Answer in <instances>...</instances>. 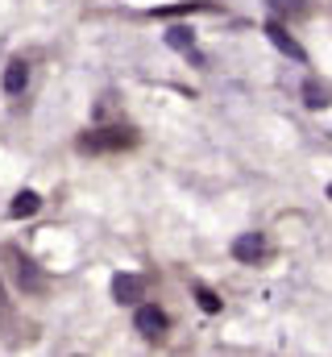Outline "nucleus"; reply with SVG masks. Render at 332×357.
Masks as SVG:
<instances>
[{"mask_svg":"<svg viewBox=\"0 0 332 357\" xmlns=\"http://www.w3.org/2000/svg\"><path fill=\"white\" fill-rule=\"evenodd\" d=\"M270 4H274V8H299L303 0H270Z\"/></svg>","mask_w":332,"mask_h":357,"instance_id":"nucleus-12","label":"nucleus"},{"mask_svg":"<svg viewBox=\"0 0 332 357\" xmlns=\"http://www.w3.org/2000/svg\"><path fill=\"white\" fill-rule=\"evenodd\" d=\"M303 104L308 108H329V88H320L316 79H308L303 84Z\"/></svg>","mask_w":332,"mask_h":357,"instance_id":"nucleus-9","label":"nucleus"},{"mask_svg":"<svg viewBox=\"0 0 332 357\" xmlns=\"http://www.w3.org/2000/svg\"><path fill=\"white\" fill-rule=\"evenodd\" d=\"M38 208H42V199H38L33 191H21V195L8 204V216H17V220H21V216H33Z\"/></svg>","mask_w":332,"mask_h":357,"instance_id":"nucleus-8","label":"nucleus"},{"mask_svg":"<svg viewBox=\"0 0 332 357\" xmlns=\"http://www.w3.org/2000/svg\"><path fill=\"white\" fill-rule=\"evenodd\" d=\"M25 84H29V67H25V63H8V71H4V91H8V96H21Z\"/></svg>","mask_w":332,"mask_h":357,"instance_id":"nucleus-7","label":"nucleus"},{"mask_svg":"<svg viewBox=\"0 0 332 357\" xmlns=\"http://www.w3.org/2000/svg\"><path fill=\"white\" fill-rule=\"evenodd\" d=\"M146 295V278L142 274H116L112 278V299L116 303H137Z\"/></svg>","mask_w":332,"mask_h":357,"instance_id":"nucleus-2","label":"nucleus"},{"mask_svg":"<svg viewBox=\"0 0 332 357\" xmlns=\"http://www.w3.org/2000/svg\"><path fill=\"white\" fill-rule=\"evenodd\" d=\"M133 328H137L146 341H158V337L166 333L163 307H154V303H142V307H137V316H133Z\"/></svg>","mask_w":332,"mask_h":357,"instance_id":"nucleus-1","label":"nucleus"},{"mask_svg":"<svg viewBox=\"0 0 332 357\" xmlns=\"http://www.w3.org/2000/svg\"><path fill=\"white\" fill-rule=\"evenodd\" d=\"M166 46H174L179 54H187V59H195V63H199V54H195V33H191L187 25H174V29H166Z\"/></svg>","mask_w":332,"mask_h":357,"instance_id":"nucleus-5","label":"nucleus"},{"mask_svg":"<svg viewBox=\"0 0 332 357\" xmlns=\"http://www.w3.org/2000/svg\"><path fill=\"white\" fill-rule=\"evenodd\" d=\"M266 254V237L262 233H241L237 241H233V258L237 262H257Z\"/></svg>","mask_w":332,"mask_h":357,"instance_id":"nucleus-4","label":"nucleus"},{"mask_svg":"<svg viewBox=\"0 0 332 357\" xmlns=\"http://www.w3.org/2000/svg\"><path fill=\"white\" fill-rule=\"evenodd\" d=\"M21 287H42V274L29 266V262H21Z\"/></svg>","mask_w":332,"mask_h":357,"instance_id":"nucleus-11","label":"nucleus"},{"mask_svg":"<svg viewBox=\"0 0 332 357\" xmlns=\"http://www.w3.org/2000/svg\"><path fill=\"white\" fill-rule=\"evenodd\" d=\"M329 195H332V187H329Z\"/></svg>","mask_w":332,"mask_h":357,"instance_id":"nucleus-13","label":"nucleus"},{"mask_svg":"<svg viewBox=\"0 0 332 357\" xmlns=\"http://www.w3.org/2000/svg\"><path fill=\"white\" fill-rule=\"evenodd\" d=\"M133 137L125 133V129H108V133H91V137H83V150H116V146H129Z\"/></svg>","mask_w":332,"mask_h":357,"instance_id":"nucleus-6","label":"nucleus"},{"mask_svg":"<svg viewBox=\"0 0 332 357\" xmlns=\"http://www.w3.org/2000/svg\"><path fill=\"white\" fill-rule=\"evenodd\" d=\"M195 299H199V307H204L208 316H216V312H220V295H216V291H208V287H195Z\"/></svg>","mask_w":332,"mask_h":357,"instance_id":"nucleus-10","label":"nucleus"},{"mask_svg":"<svg viewBox=\"0 0 332 357\" xmlns=\"http://www.w3.org/2000/svg\"><path fill=\"white\" fill-rule=\"evenodd\" d=\"M266 38H270V42H274L287 59H295V63H303V59H308V54H303V46H299V42H295V38H291L278 21H270V25H266Z\"/></svg>","mask_w":332,"mask_h":357,"instance_id":"nucleus-3","label":"nucleus"}]
</instances>
